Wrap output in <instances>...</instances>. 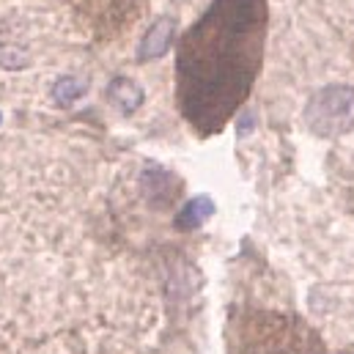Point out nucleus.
I'll return each mask as SVG.
<instances>
[{"instance_id": "9d476101", "label": "nucleus", "mask_w": 354, "mask_h": 354, "mask_svg": "<svg viewBox=\"0 0 354 354\" xmlns=\"http://www.w3.org/2000/svg\"><path fill=\"white\" fill-rule=\"evenodd\" d=\"M0 124H3V113H0Z\"/></svg>"}, {"instance_id": "423d86ee", "label": "nucleus", "mask_w": 354, "mask_h": 354, "mask_svg": "<svg viewBox=\"0 0 354 354\" xmlns=\"http://www.w3.org/2000/svg\"><path fill=\"white\" fill-rule=\"evenodd\" d=\"M217 212V206H214V201L209 198V195H198V198H189L187 203H184V209L178 212L176 217V225L181 231H189V228H198L201 223H206L212 214Z\"/></svg>"}, {"instance_id": "6e6552de", "label": "nucleus", "mask_w": 354, "mask_h": 354, "mask_svg": "<svg viewBox=\"0 0 354 354\" xmlns=\"http://www.w3.org/2000/svg\"><path fill=\"white\" fill-rule=\"evenodd\" d=\"M28 55L14 44H0V66L3 69H25Z\"/></svg>"}, {"instance_id": "39448f33", "label": "nucleus", "mask_w": 354, "mask_h": 354, "mask_svg": "<svg viewBox=\"0 0 354 354\" xmlns=\"http://www.w3.org/2000/svg\"><path fill=\"white\" fill-rule=\"evenodd\" d=\"M107 99H110V104L115 110H121V113L129 115V113L140 110L146 93H143V88L132 77H113L110 86H107Z\"/></svg>"}, {"instance_id": "f03ea898", "label": "nucleus", "mask_w": 354, "mask_h": 354, "mask_svg": "<svg viewBox=\"0 0 354 354\" xmlns=\"http://www.w3.org/2000/svg\"><path fill=\"white\" fill-rule=\"evenodd\" d=\"M231 354H324V349L310 327L277 313H253L239 316V324L231 327Z\"/></svg>"}, {"instance_id": "0eeeda50", "label": "nucleus", "mask_w": 354, "mask_h": 354, "mask_svg": "<svg viewBox=\"0 0 354 354\" xmlns=\"http://www.w3.org/2000/svg\"><path fill=\"white\" fill-rule=\"evenodd\" d=\"M86 93H88V80H83V77H77V75L58 77L55 86H53V99H55V104H61V107L77 104Z\"/></svg>"}, {"instance_id": "20e7f679", "label": "nucleus", "mask_w": 354, "mask_h": 354, "mask_svg": "<svg viewBox=\"0 0 354 354\" xmlns=\"http://www.w3.org/2000/svg\"><path fill=\"white\" fill-rule=\"evenodd\" d=\"M174 39H176V19L174 17H160L146 30V36L140 39V44H138V61L140 64H149V61L165 58L171 53V47H174Z\"/></svg>"}, {"instance_id": "7ed1b4c3", "label": "nucleus", "mask_w": 354, "mask_h": 354, "mask_svg": "<svg viewBox=\"0 0 354 354\" xmlns=\"http://www.w3.org/2000/svg\"><path fill=\"white\" fill-rule=\"evenodd\" d=\"M305 124L319 138H341L354 127V86H324L305 104Z\"/></svg>"}, {"instance_id": "1a4fd4ad", "label": "nucleus", "mask_w": 354, "mask_h": 354, "mask_svg": "<svg viewBox=\"0 0 354 354\" xmlns=\"http://www.w3.org/2000/svg\"><path fill=\"white\" fill-rule=\"evenodd\" d=\"M253 127V113H245V118H239V132H250Z\"/></svg>"}, {"instance_id": "f257e3e1", "label": "nucleus", "mask_w": 354, "mask_h": 354, "mask_svg": "<svg viewBox=\"0 0 354 354\" xmlns=\"http://www.w3.org/2000/svg\"><path fill=\"white\" fill-rule=\"evenodd\" d=\"M266 0H212L176 47V104L195 135L225 129L261 72Z\"/></svg>"}]
</instances>
